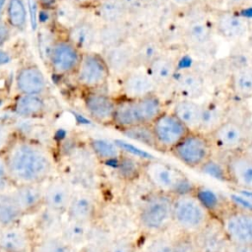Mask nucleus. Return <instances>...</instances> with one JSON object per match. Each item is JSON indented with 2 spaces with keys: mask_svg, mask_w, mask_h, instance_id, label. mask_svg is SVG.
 I'll use <instances>...</instances> for the list:
<instances>
[{
  "mask_svg": "<svg viewBox=\"0 0 252 252\" xmlns=\"http://www.w3.org/2000/svg\"><path fill=\"white\" fill-rule=\"evenodd\" d=\"M89 147L95 158L104 163H116L125 153L116 142L106 138L92 137L89 139Z\"/></svg>",
  "mask_w": 252,
  "mask_h": 252,
  "instance_id": "nucleus-31",
  "label": "nucleus"
},
{
  "mask_svg": "<svg viewBox=\"0 0 252 252\" xmlns=\"http://www.w3.org/2000/svg\"><path fill=\"white\" fill-rule=\"evenodd\" d=\"M213 32L211 24L203 17L190 19L183 30V38L187 45L194 49L207 47L212 39Z\"/></svg>",
  "mask_w": 252,
  "mask_h": 252,
  "instance_id": "nucleus-23",
  "label": "nucleus"
},
{
  "mask_svg": "<svg viewBox=\"0 0 252 252\" xmlns=\"http://www.w3.org/2000/svg\"><path fill=\"white\" fill-rule=\"evenodd\" d=\"M14 31L5 22L4 19L0 20V49L10 40Z\"/></svg>",
  "mask_w": 252,
  "mask_h": 252,
  "instance_id": "nucleus-50",
  "label": "nucleus"
},
{
  "mask_svg": "<svg viewBox=\"0 0 252 252\" xmlns=\"http://www.w3.org/2000/svg\"><path fill=\"white\" fill-rule=\"evenodd\" d=\"M214 1H217V2H222V1H226V0H214Z\"/></svg>",
  "mask_w": 252,
  "mask_h": 252,
  "instance_id": "nucleus-58",
  "label": "nucleus"
},
{
  "mask_svg": "<svg viewBox=\"0 0 252 252\" xmlns=\"http://www.w3.org/2000/svg\"><path fill=\"white\" fill-rule=\"evenodd\" d=\"M213 26L222 37L229 40L240 39L248 32L246 19L231 9L216 12Z\"/></svg>",
  "mask_w": 252,
  "mask_h": 252,
  "instance_id": "nucleus-17",
  "label": "nucleus"
},
{
  "mask_svg": "<svg viewBox=\"0 0 252 252\" xmlns=\"http://www.w3.org/2000/svg\"><path fill=\"white\" fill-rule=\"evenodd\" d=\"M134 99L123 95L116 96V107L112 120V126L116 129L126 132L136 126H139Z\"/></svg>",
  "mask_w": 252,
  "mask_h": 252,
  "instance_id": "nucleus-29",
  "label": "nucleus"
},
{
  "mask_svg": "<svg viewBox=\"0 0 252 252\" xmlns=\"http://www.w3.org/2000/svg\"><path fill=\"white\" fill-rule=\"evenodd\" d=\"M11 193L25 217L34 216L44 207V186L23 184L13 186Z\"/></svg>",
  "mask_w": 252,
  "mask_h": 252,
  "instance_id": "nucleus-16",
  "label": "nucleus"
},
{
  "mask_svg": "<svg viewBox=\"0 0 252 252\" xmlns=\"http://www.w3.org/2000/svg\"><path fill=\"white\" fill-rule=\"evenodd\" d=\"M35 241L32 227L21 222L0 228V252H32Z\"/></svg>",
  "mask_w": 252,
  "mask_h": 252,
  "instance_id": "nucleus-13",
  "label": "nucleus"
},
{
  "mask_svg": "<svg viewBox=\"0 0 252 252\" xmlns=\"http://www.w3.org/2000/svg\"><path fill=\"white\" fill-rule=\"evenodd\" d=\"M66 218L85 223L98 221V205L96 200L89 193L74 192L66 212Z\"/></svg>",
  "mask_w": 252,
  "mask_h": 252,
  "instance_id": "nucleus-19",
  "label": "nucleus"
},
{
  "mask_svg": "<svg viewBox=\"0 0 252 252\" xmlns=\"http://www.w3.org/2000/svg\"><path fill=\"white\" fill-rule=\"evenodd\" d=\"M82 101L88 116L97 124L112 126L116 96L102 90L82 91Z\"/></svg>",
  "mask_w": 252,
  "mask_h": 252,
  "instance_id": "nucleus-11",
  "label": "nucleus"
},
{
  "mask_svg": "<svg viewBox=\"0 0 252 252\" xmlns=\"http://www.w3.org/2000/svg\"><path fill=\"white\" fill-rule=\"evenodd\" d=\"M9 109L21 118L38 119L45 116L48 105L45 95L17 94L13 97Z\"/></svg>",
  "mask_w": 252,
  "mask_h": 252,
  "instance_id": "nucleus-21",
  "label": "nucleus"
},
{
  "mask_svg": "<svg viewBox=\"0 0 252 252\" xmlns=\"http://www.w3.org/2000/svg\"><path fill=\"white\" fill-rule=\"evenodd\" d=\"M34 216L32 229L35 232L36 238L61 234L64 215L43 207Z\"/></svg>",
  "mask_w": 252,
  "mask_h": 252,
  "instance_id": "nucleus-27",
  "label": "nucleus"
},
{
  "mask_svg": "<svg viewBox=\"0 0 252 252\" xmlns=\"http://www.w3.org/2000/svg\"><path fill=\"white\" fill-rule=\"evenodd\" d=\"M213 218L194 190L173 198V224L180 232L191 235L199 232Z\"/></svg>",
  "mask_w": 252,
  "mask_h": 252,
  "instance_id": "nucleus-4",
  "label": "nucleus"
},
{
  "mask_svg": "<svg viewBox=\"0 0 252 252\" xmlns=\"http://www.w3.org/2000/svg\"><path fill=\"white\" fill-rule=\"evenodd\" d=\"M71 1H73V2H75L76 4H78V5L82 6V7H84L85 5H88V4H90L91 2H93V1H94V0H71Z\"/></svg>",
  "mask_w": 252,
  "mask_h": 252,
  "instance_id": "nucleus-57",
  "label": "nucleus"
},
{
  "mask_svg": "<svg viewBox=\"0 0 252 252\" xmlns=\"http://www.w3.org/2000/svg\"><path fill=\"white\" fill-rule=\"evenodd\" d=\"M143 176L154 190L173 196L195 189L184 172L158 159H145Z\"/></svg>",
  "mask_w": 252,
  "mask_h": 252,
  "instance_id": "nucleus-3",
  "label": "nucleus"
},
{
  "mask_svg": "<svg viewBox=\"0 0 252 252\" xmlns=\"http://www.w3.org/2000/svg\"><path fill=\"white\" fill-rule=\"evenodd\" d=\"M220 160H216L214 157L206 163L204 164L199 170H202L203 172L210 174L216 178L225 180L227 181L226 176V167H225V161L219 162Z\"/></svg>",
  "mask_w": 252,
  "mask_h": 252,
  "instance_id": "nucleus-47",
  "label": "nucleus"
},
{
  "mask_svg": "<svg viewBox=\"0 0 252 252\" xmlns=\"http://www.w3.org/2000/svg\"><path fill=\"white\" fill-rule=\"evenodd\" d=\"M16 134L17 131L13 127L0 123V154H4L7 151Z\"/></svg>",
  "mask_w": 252,
  "mask_h": 252,
  "instance_id": "nucleus-48",
  "label": "nucleus"
},
{
  "mask_svg": "<svg viewBox=\"0 0 252 252\" xmlns=\"http://www.w3.org/2000/svg\"><path fill=\"white\" fill-rule=\"evenodd\" d=\"M106 62L110 68L111 74L119 76L125 75L136 65V50L128 41L116 46H112L102 50Z\"/></svg>",
  "mask_w": 252,
  "mask_h": 252,
  "instance_id": "nucleus-22",
  "label": "nucleus"
},
{
  "mask_svg": "<svg viewBox=\"0 0 252 252\" xmlns=\"http://www.w3.org/2000/svg\"><path fill=\"white\" fill-rule=\"evenodd\" d=\"M106 252H137L136 243L127 236L113 237L105 247Z\"/></svg>",
  "mask_w": 252,
  "mask_h": 252,
  "instance_id": "nucleus-45",
  "label": "nucleus"
},
{
  "mask_svg": "<svg viewBox=\"0 0 252 252\" xmlns=\"http://www.w3.org/2000/svg\"><path fill=\"white\" fill-rule=\"evenodd\" d=\"M137 67H146L153 59L162 53L159 43L153 38L143 40L135 47Z\"/></svg>",
  "mask_w": 252,
  "mask_h": 252,
  "instance_id": "nucleus-43",
  "label": "nucleus"
},
{
  "mask_svg": "<svg viewBox=\"0 0 252 252\" xmlns=\"http://www.w3.org/2000/svg\"><path fill=\"white\" fill-rule=\"evenodd\" d=\"M173 195L153 190L142 201L138 223L145 232L156 235L173 224Z\"/></svg>",
  "mask_w": 252,
  "mask_h": 252,
  "instance_id": "nucleus-2",
  "label": "nucleus"
},
{
  "mask_svg": "<svg viewBox=\"0 0 252 252\" xmlns=\"http://www.w3.org/2000/svg\"><path fill=\"white\" fill-rule=\"evenodd\" d=\"M14 86L17 94L47 95L49 86L41 68L33 62L21 64L14 76Z\"/></svg>",
  "mask_w": 252,
  "mask_h": 252,
  "instance_id": "nucleus-12",
  "label": "nucleus"
},
{
  "mask_svg": "<svg viewBox=\"0 0 252 252\" xmlns=\"http://www.w3.org/2000/svg\"><path fill=\"white\" fill-rule=\"evenodd\" d=\"M194 192L207 210L211 213V215L215 218H220L222 213L229 208L226 207L225 203L219 194L207 187L195 186Z\"/></svg>",
  "mask_w": 252,
  "mask_h": 252,
  "instance_id": "nucleus-40",
  "label": "nucleus"
},
{
  "mask_svg": "<svg viewBox=\"0 0 252 252\" xmlns=\"http://www.w3.org/2000/svg\"><path fill=\"white\" fill-rule=\"evenodd\" d=\"M150 126L155 148L169 153L191 131L172 111L166 110Z\"/></svg>",
  "mask_w": 252,
  "mask_h": 252,
  "instance_id": "nucleus-8",
  "label": "nucleus"
},
{
  "mask_svg": "<svg viewBox=\"0 0 252 252\" xmlns=\"http://www.w3.org/2000/svg\"><path fill=\"white\" fill-rule=\"evenodd\" d=\"M245 1L246 0H226L225 2L227 4V6L229 7V9L232 10L233 8H236V7L240 6V5H242Z\"/></svg>",
  "mask_w": 252,
  "mask_h": 252,
  "instance_id": "nucleus-56",
  "label": "nucleus"
},
{
  "mask_svg": "<svg viewBox=\"0 0 252 252\" xmlns=\"http://www.w3.org/2000/svg\"><path fill=\"white\" fill-rule=\"evenodd\" d=\"M223 252H252V245L227 242Z\"/></svg>",
  "mask_w": 252,
  "mask_h": 252,
  "instance_id": "nucleus-52",
  "label": "nucleus"
},
{
  "mask_svg": "<svg viewBox=\"0 0 252 252\" xmlns=\"http://www.w3.org/2000/svg\"><path fill=\"white\" fill-rule=\"evenodd\" d=\"M174 88L181 98L195 99L200 97L205 92V81L203 76L194 70L182 72L175 77Z\"/></svg>",
  "mask_w": 252,
  "mask_h": 252,
  "instance_id": "nucleus-26",
  "label": "nucleus"
},
{
  "mask_svg": "<svg viewBox=\"0 0 252 252\" xmlns=\"http://www.w3.org/2000/svg\"><path fill=\"white\" fill-rule=\"evenodd\" d=\"M13 187L10 179L4 154H0V193L10 190Z\"/></svg>",
  "mask_w": 252,
  "mask_h": 252,
  "instance_id": "nucleus-49",
  "label": "nucleus"
},
{
  "mask_svg": "<svg viewBox=\"0 0 252 252\" xmlns=\"http://www.w3.org/2000/svg\"><path fill=\"white\" fill-rule=\"evenodd\" d=\"M134 104L140 125H151L165 110L157 93L134 99Z\"/></svg>",
  "mask_w": 252,
  "mask_h": 252,
  "instance_id": "nucleus-28",
  "label": "nucleus"
},
{
  "mask_svg": "<svg viewBox=\"0 0 252 252\" xmlns=\"http://www.w3.org/2000/svg\"><path fill=\"white\" fill-rule=\"evenodd\" d=\"M3 19L14 32H25L28 26V10L25 0H7Z\"/></svg>",
  "mask_w": 252,
  "mask_h": 252,
  "instance_id": "nucleus-34",
  "label": "nucleus"
},
{
  "mask_svg": "<svg viewBox=\"0 0 252 252\" xmlns=\"http://www.w3.org/2000/svg\"><path fill=\"white\" fill-rule=\"evenodd\" d=\"M111 75L102 52L92 50L83 53L80 65L73 78L82 91H94L105 88Z\"/></svg>",
  "mask_w": 252,
  "mask_h": 252,
  "instance_id": "nucleus-7",
  "label": "nucleus"
},
{
  "mask_svg": "<svg viewBox=\"0 0 252 252\" xmlns=\"http://www.w3.org/2000/svg\"><path fill=\"white\" fill-rule=\"evenodd\" d=\"M96 15L102 24L126 22L128 7L123 0H100L96 4Z\"/></svg>",
  "mask_w": 252,
  "mask_h": 252,
  "instance_id": "nucleus-33",
  "label": "nucleus"
},
{
  "mask_svg": "<svg viewBox=\"0 0 252 252\" xmlns=\"http://www.w3.org/2000/svg\"><path fill=\"white\" fill-rule=\"evenodd\" d=\"M215 148L209 135L199 131H190L170 154L184 165L200 169L214 157Z\"/></svg>",
  "mask_w": 252,
  "mask_h": 252,
  "instance_id": "nucleus-6",
  "label": "nucleus"
},
{
  "mask_svg": "<svg viewBox=\"0 0 252 252\" xmlns=\"http://www.w3.org/2000/svg\"><path fill=\"white\" fill-rule=\"evenodd\" d=\"M158 87L144 67H135L122 76L120 95L136 99L157 93Z\"/></svg>",
  "mask_w": 252,
  "mask_h": 252,
  "instance_id": "nucleus-14",
  "label": "nucleus"
},
{
  "mask_svg": "<svg viewBox=\"0 0 252 252\" xmlns=\"http://www.w3.org/2000/svg\"><path fill=\"white\" fill-rule=\"evenodd\" d=\"M129 30L126 22L107 23L98 26V44L103 49L128 41Z\"/></svg>",
  "mask_w": 252,
  "mask_h": 252,
  "instance_id": "nucleus-32",
  "label": "nucleus"
},
{
  "mask_svg": "<svg viewBox=\"0 0 252 252\" xmlns=\"http://www.w3.org/2000/svg\"><path fill=\"white\" fill-rule=\"evenodd\" d=\"M92 224L72 220L66 218L62 226L61 235L74 248L77 246H84L89 242Z\"/></svg>",
  "mask_w": 252,
  "mask_h": 252,
  "instance_id": "nucleus-35",
  "label": "nucleus"
},
{
  "mask_svg": "<svg viewBox=\"0 0 252 252\" xmlns=\"http://www.w3.org/2000/svg\"><path fill=\"white\" fill-rule=\"evenodd\" d=\"M145 159H140L127 153H124L115 163L117 175L126 182H133L143 176V165Z\"/></svg>",
  "mask_w": 252,
  "mask_h": 252,
  "instance_id": "nucleus-39",
  "label": "nucleus"
},
{
  "mask_svg": "<svg viewBox=\"0 0 252 252\" xmlns=\"http://www.w3.org/2000/svg\"><path fill=\"white\" fill-rule=\"evenodd\" d=\"M229 86L232 93L240 98L252 96V67H237L230 76Z\"/></svg>",
  "mask_w": 252,
  "mask_h": 252,
  "instance_id": "nucleus-38",
  "label": "nucleus"
},
{
  "mask_svg": "<svg viewBox=\"0 0 252 252\" xmlns=\"http://www.w3.org/2000/svg\"><path fill=\"white\" fill-rule=\"evenodd\" d=\"M224 119V111L220 105L216 103L203 104L202 118L198 131L209 135Z\"/></svg>",
  "mask_w": 252,
  "mask_h": 252,
  "instance_id": "nucleus-41",
  "label": "nucleus"
},
{
  "mask_svg": "<svg viewBox=\"0 0 252 252\" xmlns=\"http://www.w3.org/2000/svg\"><path fill=\"white\" fill-rule=\"evenodd\" d=\"M4 156L13 186L43 184L51 178L55 169L50 150L19 132Z\"/></svg>",
  "mask_w": 252,
  "mask_h": 252,
  "instance_id": "nucleus-1",
  "label": "nucleus"
},
{
  "mask_svg": "<svg viewBox=\"0 0 252 252\" xmlns=\"http://www.w3.org/2000/svg\"><path fill=\"white\" fill-rule=\"evenodd\" d=\"M74 192L67 180L61 177L50 178L44 186V207L65 215Z\"/></svg>",
  "mask_w": 252,
  "mask_h": 252,
  "instance_id": "nucleus-18",
  "label": "nucleus"
},
{
  "mask_svg": "<svg viewBox=\"0 0 252 252\" xmlns=\"http://www.w3.org/2000/svg\"><path fill=\"white\" fill-rule=\"evenodd\" d=\"M224 161L227 181L237 187L252 190V159L240 151L228 154Z\"/></svg>",
  "mask_w": 252,
  "mask_h": 252,
  "instance_id": "nucleus-15",
  "label": "nucleus"
},
{
  "mask_svg": "<svg viewBox=\"0 0 252 252\" xmlns=\"http://www.w3.org/2000/svg\"><path fill=\"white\" fill-rule=\"evenodd\" d=\"M37 6L43 12H53L61 0H35Z\"/></svg>",
  "mask_w": 252,
  "mask_h": 252,
  "instance_id": "nucleus-51",
  "label": "nucleus"
},
{
  "mask_svg": "<svg viewBox=\"0 0 252 252\" xmlns=\"http://www.w3.org/2000/svg\"><path fill=\"white\" fill-rule=\"evenodd\" d=\"M248 158H250L252 159V139H250L246 145L244 146V148L242 149V151Z\"/></svg>",
  "mask_w": 252,
  "mask_h": 252,
  "instance_id": "nucleus-55",
  "label": "nucleus"
},
{
  "mask_svg": "<svg viewBox=\"0 0 252 252\" xmlns=\"http://www.w3.org/2000/svg\"><path fill=\"white\" fill-rule=\"evenodd\" d=\"M191 131H198L201 123L203 104L194 99L180 98L177 100L171 110Z\"/></svg>",
  "mask_w": 252,
  "mask_h": 252,
  "instance_id": "nucleus-30",
  "label": "nucleus"
},
{
  "mask_svg": "<svg viewBox=\"0 0 252 252\" xmlns=\"http://www.w3.org/2000/svg\"><path fill=\"white\" fill-rule=\"evenodd\" d=\"M145 252H174L173 238L161 235V233L153 235L145 248Z\"/></svg>",
  "mask_w": 252,
  "mask_h": 252,
  "instance_id": "nucleus-44",
  "label": "nucleus"
},
{
  "mask_svg": "<svg viewBox=\"0 0 252 252\" xmlns=\"http://www.w3.org/2000/svg\"><path fill=\"white\" fill-rule=\"evenodd\" d=\"M10 190L0 193V228L20 223L25 218Z\"/></svg>",
  "mask_w": 252,
  "mask_h": 252,
  "instance_id": "nucleus-37",
  "label": "nucleus"
},
{
  "mask_svg": "<svg viewBox=\"0 0 252 252\" xmlns=\"http://www.w3.org/2000/svg\"><path fill=\"white\" fill-rule=\"evenodd\" d=\"M175 6L181 7V8H187L192 7L196 3H198L199 0H170Z\"/></svg>",
  "mask_w": 252,
  "mask_h": 252,
  "instance_id": "nucleus-54",
  "label": "nucleus"
},
{
  "mask_svg": "<svg viewBox=\"0 0 252 252\" xmlns=\"http://www.w3.org/2000/svg\"><path fill=\"white\" fill-rule=\"evenodd\" d=\"M65 33L83 52L92 51L98 44V26L86 18L65 31Z\"/></svg>",
  "mask_w": 252,
  "mask_h": 252,
  "instance_id": "nucleus-24",
  "label": "nucleus"
},
{
  "mask_svg": "<svg viewBox=\"0 0 252 252\" xmlns=\"http://www.w3.org/2000/svg\"><path fill=\"white\" fill-rule=\"evenodd\" d=\"M174 252H199L194 235L180 232L173 238Z\"/></svg>",
  "mask_w": 252,
  "mask_h": 252,
  "instance_id": "nucleus-46",
  "label": "nucleus"
},
{
  "mask_svg": "<svg viewBox=\"0 0 252 252\" xmlns=\"http://www.w3.org/2000/svg\"><path fill=\"white\" fill-rule=\"evenodd\" d=\"M80 252H106V251L104 247H101L93 243H87L81 247Z\"/></svg>",
  "mask_w": 252,
  "mask_h": 252,
  "instance_id": "nucleus-53",
  "label": "nucleus"
},
{
  "mask_svg": "<svg viewBox=\"0 0 252 252\" xmlns=\"http://www.w3.org/2000/svg\"><path fill=\"white\" fill-rule=\"evenodd\" d=\"M219 219L228 242L252 245V211L229 207Z\"/></svg>",
  "mask_w": 252,
  "mask_h": 252,
  "instance_id": "nucleus-10",
  "label": "nucleus"
},
{
  "mask_svg": "<svg viewBox=\"0 0 252 252\" xmlns=\"http://www.w3.org/2000/svg\"><path fill=\"white\" fill-rule=\"evenodd\" d=\"M70 245L61 234L36 238L32 252H73Z\"/></svg>",
  "mask_w": 252,
  "mask_h": 252,
  "instance_id": "nucleus-42",
  "label": "nucleus"
},
{
  "mask_svg": "<svg viewBox=\"0 0 252 252\" xmlns=\"http://www.w3.org/2000/svg\"><path fill=\"white\" fill-rule=\"evenodd\" d=\"M83 51L68 38L66 33L57 34L51 45L45 64L51 74L56 78L74 77L82 56Z\"/></svg>",
  "mask_w": 252,
  "mask_h": 252,
  "instance_id": "nucleus-5",
  "label": "nucleus"
},
{
  "mask_svg": "<svg viewBox=\"0 0 252 252\" xmlns=\"http://www.w3.org/2000/svg\"><path fill=\"white\" fill-rule=\"evenodd\" d=\"M209 137L215 150L227 155L242 151L250 140L245 126L232 118L224 119L209 134Z\"/></svg>",
  "mask_w": 252,
  "mask_h": 252,
  "instance_id": "nucleus-9",
  "label": "nucleus"
},
{
  "mask_svg": "<svg viewBox=\"0 0 252 252\" xmlns=\"http://www.w3.org/2000/svg\"><path fill=\"white\" fill-rule=\"evenodd\" d=\"M145 69L158 88L166 87L173 83L176 77L177 66L175 60L163 53L153 59Z\"/></svg>",
  "mask_w": 252,
  "mask_h": 252,
  "instance_id": "nucleus-25",
  "label": "nucleus"
},
{
  "mask_svg": "<svg viewBox=\"0 0 252 252\" xmlns=\"http://www.w3.org/2000/svg\"><path fill=\"white\" fill-rule=\"evenodd\" d=\"M194 238L199 252H223L227 239L219 218L213 217Z\"/></svg>",
  "mask_w": 252,
  "mask_h": 252,
  "instance_id": "nucleus-20",
  "label": "nucleus"
},
{
  "mask_svg": "<svg viewBox=\"0 0 252 252\" xmlns=\"http://www.w3.org/2000/svg\"><path fill=\"white\" fill-rule=\"evenodd\" d=\"M83 8L84 7L71 0H61L53 11L55 23L67 31L69 28L85 19L83 16Z\"/></svg>",
  "mask_w": 252,
  "mask_h": 252,
  "instance_id": "nucleus-36",
  "label": "nucleus"
}]
</instances>
